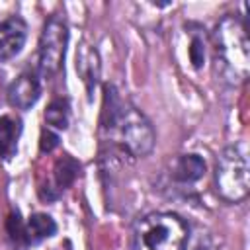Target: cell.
Here are the masks:
<instances>
[{
    "label": "cell",
    "mask_w": 250,
    "mask_h": 250,
    "mask_svg": "<svg viewBox=\"0 0 250 250\" xmlns=\"http://www.w3.org/2000/svg\"><path fill=\"white\" fill-rule=\"evenodd\" d=\"M105 129L133 156H146L154 146V129L150 121L131 104L123 102L113 86H105Z\"/></svg>",
    "instance_id": "cell-1"
},
{
    "label": "cell",
    "mask_w": 250,
    "mask_h": 250,
    "mask_svg": "<svg viewBox=\"0 0 250 250\" xmlns=\"http://www.w3.org/2000/svg\"><path fill=\"white\" fill-rule=\"evenodd\" d=\"M213 45L217 57V70L223 80L229 84L244 82L250 68L246 21L236 14L225 16L213 31Z\"/></svg>",
    "instance_id": "cell-2"
},
{
    "label": "cell",
    "mask_w": 250,
    "mask_h": 250,
    "mask_svg": "<svg viewBox=\"0 0 250 250\" xmlns=\"http://www.w3.org/2000/svg\"><path fill=\"white\" fill-rule=\"evenodd\" d=\"M189 229L176 213H150L143 217L133 234L131 250H188Z\"/></svg>",
    "instance_id": "cell-3"
},
{
    "label": "cell",
    "mask_w": 250,
    "mask_h": 250,
    "mask_svg": "<svg viewBox=\"0 0 250 250\" xmlns=\"http://www.w3.org/2000/svg\"><path fill=\"white\" fill-rule=\"evenodd\" d=\"M215 189L227 203H238L250 189V166L244 146H227L215 166Z\"/></svg>",
    "instance_id": "cell-4"
},
{
    "label": "cell",
    "mask_w": 250,
    "mask_h": 250,
    "mask_svg": "<svg viewBox=\"0 0 250 250\" xmlns=\"http://www.w3.org/2000/svg\"><path fill=\"white\" fill-rule=\"evenodd\" d=\"M66 43H68L66 21L59 14L51 16L43 25L37 47V70L41 76L51 78L61 70L66 53Z\"/></svg>",
    "instance_id": "cell-5"
},
{
    "label": "cell",
    "mask_w": 250,
    "mask_h": 250,
    "mask_svg": "<svg viewBox=\"0 0 250 250\" xmlns=\"http://www.w3.org/2000/svg\"><path fill=\"white\" fill-rule=\"evenodd\" d=\"M27 27L20 16L0 20V62L16 57L25 43Z\"/></svg>",
    "instance_id": "cell-6"
},
{
    "label": "cell",
    "mask_w": 250,
    "mask_h": 250,
    "mask_svg": "<svg viewBox=\"0 0 250 250\" xmlns=\"http://www.w3.org/2000/svg\"><path fill=\"white\" fill-rule=\"evenodd\" d=\"M41 96V84L35 72H23L20 74L8 88V102L16 109H29L35 105V102Z\"/></svg>",
    "instance_id": "cell-7"
},
{
    "label": "cell",
    "mask_w": 250,
    "mask_h": 250,
    "mask_svg": "<svg viewBox=\"0 0 250 250\" xmlns=\"http://www.w3.org/2000/svg\"><path fill=\"white\" fill-rule=\"evenodd\" d=\"M205 162L197 154H182L172 166V178L182 184H191L203 178Z\"/></svg>",
    "instance_id": "cell-8"
},
{
    "label": "cell",
    "mask_w": 250,
    "mask_h": 250,
    "mask_svg": "<svg viewBox=\"0 0 250 250\" xmlns=\"http://www.w3.org/2000/svg\"><path fill=\"white\" fill-rule=\"evenodd\" d=\"M76 68L82 76V80L86 82V90L88 96L92 98V92L98 84V74H100V64H98V55L96 51H92L90 47L82 45L78 57H76Z\"/></svg>",
    "instance_id": "cell-9"
},
{
    "label": "cell",
    "mask_w": 250,
    "mask_h": 250,
    "mask_svg": "<svg viewBox=\"0 0 250 250\" xmlns=\"http://www.w3.org/2000/svg\"><path fill=\"white\" fill-rule=\"evenodd\" d=\"M20 137V121L10 115L0 117V158H12L18 148Z\"/></svg>",
    "instance_id": "cell-10"
},
{
    "label": "cell",
    "mask_w": 250,
    "mask_h": 250,
    "mask_svg": "<svg viewBox=\"0 0 250 250\" xmlns=\"http://www.w3.org/2000/svg\"><path fill=\"white\" fill-rule=\"evenodd\" d=\"M27 242H41L57 232V223L47 213H33L25 223Z\"/></svg>",
    "instance_id": "cell-11"
},
{
    "label": "cell",
    "mask_w": 250,
    "mask_h": 250,
    "mask_svg": "<svg viewBox=\"0 0 250 250\" xmlns=\"http://www.w3.org/2000/svg\"><path fill=\"white\" fill-rule=\"evenodd\" d=\"M78 172H80V164H78L70 154L61 156V158L57 160L55 168H53V176H55V184H57V188H59V189L68 188V186L76 180Z\"/></svg>",
    "instance_id": "cell-12"
},
{
    "label": "cell",
    "mask_w": 250,
    "mask_h": 250,
    "mask_svg": "<svg viewBox=\"0 0 250 250\" xmlns=\"http://www.w3.org/2000/svg\"><path fill=\"white\" fill-rule=\"evenodd\" d=\"M68 119H70V105H68V100L66 98H55L47 109H45V121L47 125L59 129V131H64L68 127Z\"/></svg>",
    "instance_id": "cell-13"
},
{
    "label": "cell",
    "mask_w": 250,
    "mask_h": 250,
    "mask_svg": "<svg viewBox=\"0 0 250 250\" xmlns=\"http://www.w3.org/2000/svg\"><path fill=\"white\" fill-rule=\"evenodd\" d=\"M189 61L195 68H201L205 62V37L197 35L189 43Z\"/></svg>",
    "instance_id": "cell-14"
},
{
    "label": "cell",
    "mask_w": 250,
    "mask_h": 250,
    "mask_svg": "<svg viewBox=\"0 0 250 250\" xmlns=\"http://www.w3.org/2000/svg\"><path fill=\"white\" fill-rule=\"evenodd\" d=\"M8 232H10V236H12V240H16V242H27V232H25V225L20 221V215L16 213V215H10V219H8Z\"/></svg>",
    "instance_id": "cell-15"
},
{
    "label": "cell",
    "mask_w": 250,
    "mask_h": 250,
    "mask_svg": "<svg viewBox=\"0 0 250 250\" xmlns=\"http://www.w3.org/2000/svg\"><path fill=\"white\" fill-rule=\"evenodd\" d=\"M57 145H59V137H57L55 133H51L49 129L41 133V141H39V148H41V152H51Z\"/></svg>",
    "instance_id": "cell-16"
}]
</instances>
